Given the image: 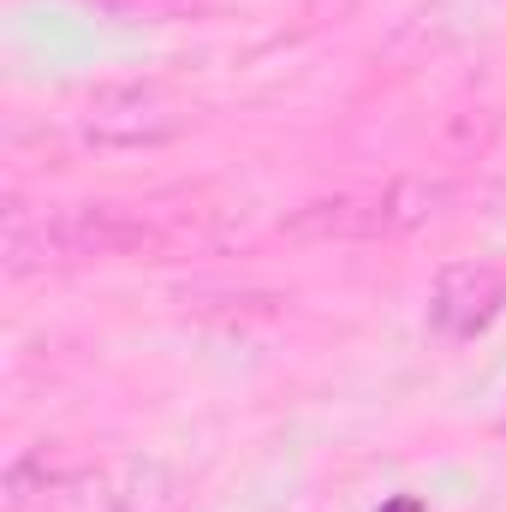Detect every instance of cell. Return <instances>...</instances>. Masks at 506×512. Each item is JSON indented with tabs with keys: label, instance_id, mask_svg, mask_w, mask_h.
I'll list each match as a JSON object with an SVG mask.
<instances>
[{
	"label": "cell",
	"instance_id": "3",
	"mask_svg": "<svg viewBox=\"0 0 506 512\" xmlns=\"http://www.w3.org/2000/svg\"><path fill=\"white\" fill-rule=\"evenodd\" d=\"M447 203V185L435 179H393L381 191H346V197H322L310 209H298L286 221L292 239H399L417 233L423 221H435Z\"/></svg>",
	"mask_w": 506,
	"mask_h": 512
},
{
	"label": "cell",
	"instance_id": "2",
	"mask_svg": "<svg viewBox=\"0 0 506 512\" xmlns=\"http://www.w3.org/2000/svg\"><path fill=\"white\" fill-rule=\"evenodd\" d=\"M191 483L155 459V453H120L102 465H66L48 483L42 512H185Z\"/></svg>",
	"mask_w": 506,
	"mask_h": 512
},
{
	"label": "cell",
	"instance_id": "6",
	"mask_svg": "<svg viewBox=\"0 0 506 512\" xmlns=\"http://www.w3.org/2000/svg\"><path fill=\"white\" fill-rule=\"evenodd\" d=\"M54 471H60V465H48L42 447H36V453H18V459L6 465V477H0V512H42Z\"/></svg>",
	"mask_w": 506,
	"mask_h": 512
},
{
	"label": "cell",
	"instance_id": "4",
	"mask_svg": "<svg viewBox=\"0 0 506 512\" xmlns=\"http://www.w3.org/2000/svg\"><path fill=\"white\" fill-rule=\"evenodd\" d=\"M501 310H506V268H495V262H447V268L435 274V292H429V322H435V334L471 340V334H483Z\"/></svg>",
	"mask_w": 506,
	"mask_h": 512
},
{
	"label": "cell",
	"instance_id": "5",
	"mask_svg": "<svg viewBox=\"0 0 506 512\" xmlns=\"http://www.w3.org/2000/svg\"><path fill=\"white\" fill-rule=\"evenodd\" d=\"M185 131V120L155 96V90H108L90 102L78 137L96 149H161Z\"/></svg>",
	"mask_w": 506,
	"mask_h": 512
},
{
	"label": "cell",
	"instance_id": "1",
	"mask_svg": "<svg viewBox=\"0 0 506 512\" xmlns=\"http://www.w3.org/2000/svg\"><path fill=\"white\" fill-rule=\"evenodd\" d=\"M155 245L149 215H137L126 203H78V209H54L42 221H30L24 209H12L6 221V268L12 274H36V268H60V262H108Z\"/></svg>",
	"mask_w": 506,
	"mask_h": 512
}]
</instances>
